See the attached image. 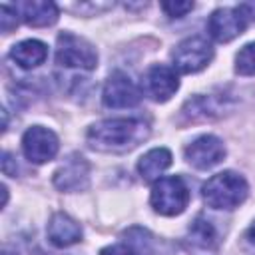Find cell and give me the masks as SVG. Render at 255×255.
<instances>
[{"label": "cell", "mask_w": 255, "mask_h": 255, "mask_svg": "<svg viewBox=\"0 0 255 255\" xmlns=\"http://www.w3.org/2000/svg\"><path fill=\"white\" fill-rule=\"evenodd\" d=\"M223 157H225V145L217 135H211V133L195 137L185 147V159L195 169H209L221 163Z\"/></svg>", "instance_id": "cell-10"}, {"label": "cell", "mask_w": 255, "mask_h": 255, "mask_svg": "<svg viewBox=\"0 0 255 255\" xmlns=\"http://www.w3.org/2000/svg\"><path fill=\"white\" fill-rule=\"evenodd\" d=\"M245 243L251 247V251H255V221L251 223V227L245 233Z\"/></svg>", "instance_id": "cell-22"}, {"label": "cell", "mask_w": 255, "mask_h": 255, "mask_svg": "<svg viewBox=\"0 0 255 255\" xmlns=\"http://www.w3.org/2000/svg\"><path fill=\"white\" fill-rule=\"evenodd\" d=\"M247 193L249 185L245 177L231 169L211 175L201 187L203 201L213 209H235L247 199Z\"/></svg>", "instance_id": "cell-2"}, {"label": "cell", "mask_w": 255, "mask_h": 255, "mask_svg": "<svg viewBox=\"0 0 255 255\" xmlns=\"http://www.w3.org/2000/svg\"><path fill=\"white\" fill-rule=\"evenodd\" d=\"M100 255H137V251L131 245H128V243H120V245L104 247L100 251Z\"/></svg>", "instance_id": "cell-21"}, {"label": "cell", "mask_w": 255, "mask_h": 255, "mask_svg": "<svg viewBox=\"0 0 255 255\" xmlns=\"http://www.w3.org/2000/svg\"><path fill=\"white\" fill-rule=\"evenodd\" d=\"M149 135V128L137 118H112L102 120L88 128L86 141L92 149L104 153H122Z\"/></svg>", "instance_id": "cell-1"}, {"label": "cell", "mask_w": 255, "mask_h": 255, "mask_svg": "<svg viewBox=\"0 0 255 255\" xmlns=\"http://www.w3.org/2000/svg\"><path fill=\"white\" fill-rule=\"evenodd\" d=\"M48 239L56 247H70L82 241V227L68 213H54L48 223Z\"/></svg>", "instance_id": "cell-12"}, {"label": "cell", "mask_w": 255, "mask_h": 255, "mask_svg": "<svg viewBox=\"0 0 255 255\" xmlns=\"http://www.w3.org/2000/svg\"><path fill=\"white\" fill-rule=\"evenodd\" d=\"M18 20H20V14H18L16 6H8V4L0 6V28H2L4 34L14 30L18 26Z\"/></svg>", "instance_id": "cell-19"}, {"label": "cell", "mask_w": 255, "mask_h": 255, "mask_svg": "<svg viewBox=\"0 0 255 255\" xmlns=\"http://www.w3.org/2000/svg\"><path fill=\"white\" fill-rule=\"evenodd\" d=\"M10 58L24 70L36 68L40 64L46 62L48 58V46L40 40H22L18 44L12 46L10 50Z\"/></svg>", "instance_id": "cell-14"}, {"label": "cell", "mask_w": 255, "mask_h": 255, "mask_svg": "<svg viewBox=\"0 0 255 255\" xmlns=\"http://www.w3.org/2000/svg\"><path fill=\"white\" fill-rule=\"evenodd\" d=\"M173 70L181 74H195L209 66L213 60V46L203 36H191L177 44V48L171 54Z\"/></svg>", "instance_id": "cell-6"}, {"label": "cell", "mask_w": 255, "mask_h": 255, "mask_svg": "<svg viewBox=\"0 0 255 255\" xmlns=\"http://www.w3.org/2000/svg\"><path fill=\"white\" fill-rule=\"evenodd\" d=\"M58 147V135L44 126H32L22 135V151L32 163H46L54 159Z\"/></svg>", "instance_id": "cell-9"}, {"label": "cell", "mask_w": 255, "mask_h": 255, "mask_svg": "<svg viewBox=\"0 0 255 255\" xmlns=\"http://www.w3.org/2000/svg\"><path fill=\"white\" fill-rule=\"evenodd\" d=\"M251 8L241 4L235 8H217L207 20V32L217 42H231L241 36L249 24Z\"/></svg>", "instance_id": "cell-5"}, {"label": "cell", "mask_w": 255, "mask_h": 255, "mask_svg": "<svg viewBox=\"0 0 255 255\" xmlns=\"http://www.w3.org/2000/svg\"><path fill=\"white\" fill-rule=\"evenodd\" d=\"M2 255H10V253H8V251H4V253H2Z\"/></svg>", "instance_id": "cell-23"}, {"label": "cell", "mask_w": 255, "mask_h": 255, "mask_svg": "<svg viewBox=\"0 0 255 255\" xmlns=\"http://www.w3.org/2000/svg\"><path fill=\"white\" fill-rule=\"evenodd\" d=\"M235 72L239 76H255V42L243 46L235 56Z\"/></svg>", "instance_id": "cell-18"}, {"label": "cell", "mask_w": 255, "mask_h": 255, "mask_svg": "<svg viewBox=\"0 0 255 255\" xmlns=\"http://www.w3.org/2000/svg\"><path fill=\"white\" fill-rule=\"evenodd\" d=\"M56 62L64 68L94 70L98 66V52L88 40H84L72 32H62L58 36Z\"/></svg>", "instance_id": "cell-4"}, {"label": "cell", "mask_w": 255, "mask_h": 255, "mask_svg": "<svg viewBox=\"0 0 255 255\" xmlns=\"http://www.w3.org/2000/svg\"><path fill=\"white\" fill-rule=\"evenodd\" d=\"M189 243L193 249H199V251H213L215 245H217V233L213 229V225L203 217L199 215L191 227H189Z\"/></svg>", "instance_id": "cell-16"}, {"label": "cell", "mask_w": 255, "mask_h": 255, "mask_svg": "<svg viewBox=\"0 0 255 255\" xmlns=\"http://www.w3.org/2000/svg\"><path fill=\"white\" fill-rule=\"evenodd\" d=\"M90 181V163L84 155L72 153L56 171H54V185L60 191H80Z\"/></svg>", "instance_id": "cell-11"}, {"label": "cell", "mask_w": 255, "mask_h": 255, "mask_svg": "<svg viewBox=\"0 0 255 255\" xmlns=\"http://www.w3.org/2000/svg\"><path fill=\"white\" fill-rule=\"evenodd\" d=\"M161 8L169 18H181L193 8V2H161Z\"/></svg>", "instance_id": "cell-20"}, {"label": "cell", "mask_w": 255, "mask_h": 255, "mask_svg": "<svg viewBox=\"0 0 255 255\" xmlns=\"http://www.w3.org/2000/svg\"><path fill=\"white\" fill-rule=\"evenodd\" d=\"M179 90V78L171 66L153 64L141 78V92L153 102H167Z\"/></svg>", "instance_id": "cell-7"}, {"label": "cell", "mask_w": 255, "mask_h": 255, "mask_svg": "<svg viewBox=\"0 0 255 255\" xmlns=\"http://www.w3.org/2000/svg\"><path fill=\"white\" fill-rule=\"evenodd\" d=\"M171 165V151L167 147H153L137 161V171L143 181H157L161 173Z\"/></svg>", "instance_id": "cell-15"}, {"label": "cell", "mask_w": 255, "mask_h": 255, "mask_svg": "<svg viewBox=\"0 0 255 255\" xmlns=\"http://www.w3.org/2000/svg\"><path fill=\"white\" fill-rule=\"evenodd\" d=\"M141 100V90L131 82V78L124 72H114L102 92V102L106 108L122 110V108H133Z\"/></svg>", "instance_id": "cell-8"}, {"label": "cell", "mask_w": 255, "mask_h": 255, "mask_svg": "<svg viewBox=\"0 0 255 255\" xmlns=\"http://www.w3.org/2000/svg\"><path fill=\"white\" fill-rule=\"evenodd\" d=\"M16 10L20 14V18L30 24V26H50L58 20L60 10L54 2L50 0H26V2H18Z\"/></svg>", "instance_id": "cell-13"}, {"label": "cell", "mask_w": 255, "mask_h": 255, "mask_svg": "<svg viewBox=\"0 0 255 255\" xmlns=\"http://www.w3.org/2000/svg\"><path fill=\"white\" fill-rule=\"evenodd\" d=\"M183 114L189 118V120H209L219 112V106L215 104V100L211 96H199L195 100H189L183 108Z\"/></svg>", "instance_id": "cell-17"}, {"label": "cell", "mask_w": 255, "mask_h": 255, "mask_svg": "<svg viewBox=\"0 0 255 255\" xmlns=\"http://www.w3.org/2000/svg\"><path fill=\"white\" fill-rule=\"evenodd\" d=\"M149 203L155 213L173 217L185 211L189 203V189L179 175H167L153 183L149 193Z\"/></svg>", "instance_id": "cell-3"}]
</instances>
